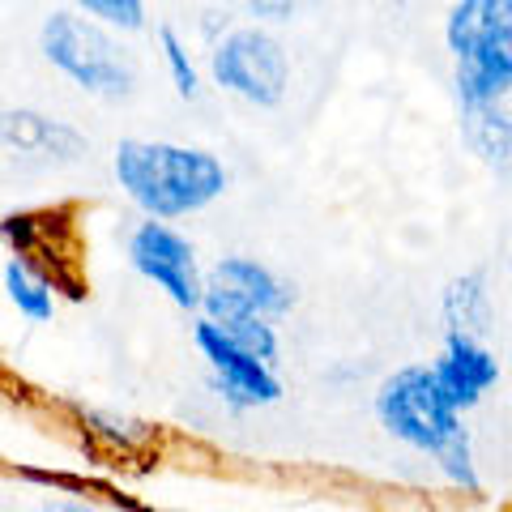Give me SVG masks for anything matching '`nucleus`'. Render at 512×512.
I'll return each instance as SVG.
<instances>
[{
  "label": "nucleus",
  "instance_id": "f257e3e1",
  "mask_svg": "<svg viewBox=\"0 0 512 512\" xmlns=\"http://www.w3.org/2000/svg\"><path fill=\"white\" fill-rule=\"evenodd\" d=\"M444 43L457 64L461 133L478 158L504 167L512 150V0H457Z\"/></svg>",
  "mask_w": 512,
  "mask_h": 512
},
{
  "label": "nucleus",
  "instance_id": "f03ea898",
  "mask_svg": "<svg viewBox=\"0 0 512 512\" xmlns=\"http://www.w3.org/2000/svg\"><path fill=\"white\" fill-rule=\"evenodd\" d=\"M116 180L150 218L167 222L214 205L227 192V167L210 150L128 137L116 146Z\"/></svg>",
  "mask_w": 512,
  "mask_h": 512
},
{
  "label": "nucleus",
  "instance_id": "7ed1b4c3",
  "mask_svg": "<svg viewBox=\"0 0 512 512\" xmlns=\"http://www.w3.org/2000/svg\"><path fill=\"white\" fill-rule=\"evenodd\" d=\"M376 414L402 444L436 457L440 470L457 487L478 491L474 453L466 427H461V410L440 393L431 367H402L397 376L384 380L376 397Z\"/></svg>",
  "mask_w": 512,
  "mask_h": 512
},
{
  "label": "nucleus",
  "instance_id": "20e7f679",
  "mask_svg": "<svg viewBox=\"0 0 512 512\" xmlns=\"http://www.w3.org/2000/svg\"><path fill=\"white\" fill-rule=\"evenodd\" d=\"M39 47L52 69H60L73 86L99 99H124L137 86V64L111 35V26L86 18V13L60 9L43 22Z\"/></svg>",
  "mask_w": 512,
  "mask_h": 512
},
{
  "label": "nucleus",
  "instance_id": "39448f33",
  "mask_svg": "<svg viewBox=\"0 0 512 512\" xmlns=\"http://www.w3.org/2000/svg\"><path fill=\"white\" fill-rule=\"evenodd\" d=\"M210 73L222 90L252 107H278L286 99V86H291L286 47L261 26L231 30V35L214 47Z\"/></svg>",
  "mask_w": 512,
  "mask_h": 512
},
{
  "label": "nucleus",
  "instance_id": "423d86ee",
  "mask_svg": "<svg viewBox=\"0 0 512 512\" xmlns=\"http://www.w3.org/2000/svg\"><path fill=\"white\" fill-rule=\"evenodd\" d=\"M128 261L141 278H150L158 291H167L171 303L180 308H201V269H197V252L188 239L167 227L163 218L141 222L128 239Z\"/></svg>",
  "mask_w": 512,
  "mask_h": 512
},
{
  "label": "nucleus",
  "instance_id": "0eeeda50",
  "mask_svg": "<svg viewBox=\"0 0 512 512\" xmlns=\"http://www.w3.org/2000/svg\"><path fill=\"white\" fill-rule=\"evenodd\" d=\"M291 303H295L291 286L278 282L265 265L248 261V256H222L210 282L201 286V308H205V320H214V325L244 312L269 320V316H282Z\"/></svg>",
  "mask_w": 512,
  "mask_h": 512
},
{
  "label": "nucleus",
  "instance_id": "6e6552de",
  "mask_svg": "<svg viewBox=\"0 0 512 512\" xmlns=\"http://www.w3.org/2000/svg\"><path fill=\"white\" fill-rule=\"evenodd\" d=\"M197 346H201V355L210 359L214 376L222 384V397H227L235 410L269 406V402H278L282 397V384H278L274 372H269V363L256 359L252 350L235 346L218 325H210V320H201L197 325Z\"/></svg>",
  "mask_w": 512,
  "mask_h": 512
},
{
  "label": "nucleus",
  "instance_id": "1a4fd4ad",
  "mask_svg": "<svg viewBox=\"0 0 512 512\" xmlns=\"http://www.w3.org/2000/svg\"><path fill=\"white\" fill-rule=\"evenodd\" d=\"M431 376H436L440 393L453 402L457 410H470L483 402V393L500 380V363L487 346H478L470 333H448L444 355L431 363Z\"/></svg>",
  "mask_w": 512,
  "mask_h": 512
},
{
  "label": "nucleus",
  "instance_id": "9d476101",
  "mask_svg": "<svg viewBox=\"0 0 512 512\" xmlns=\"http://www.w3.org/2000/svg\"><path fill=\"white\" fill-rule=\"evenodd\" d=\"M0 141L18 154L52 158V163H77L86 154V137L73 124L43 116V111H30V107L0 111Z\"/></svg>",
  "mask_w": 512,
  "mask_h": 512
},
{
  "label": "nucleus",
  "instance_id": "9b49d317",
  "mask_svg": "<svg viewBox=\"0 0 512 512\" xmlns=\"http://www.w3.org/2000/svg\"><path fill=\"white\" fill-rule=\"evenodd\" d=\"M5 291H9V299L18 303V312L22 316H30V320H52V312H56V299H52V286H47L35 269L30 265H22L18 256L5 265Z\"/></svg>",
  "mask_w": 512,
  "mask_h": 512
},
{
  "label": "nucleus",
  "instance_id": "f8f14e48",
  "mask_svg": "<svg viewBox=\"0 0 512 512\" xmlns=\"http://www.w3.org/2000/svg\"><path fill=\"white\" fill-rule=\"evenodd\" d=\"M444 312H448V325H453V333H474L487 329L491 320V303H487V291H483V278H461L448 286V299H444Z\"/></svg>",
  "mask_w": 512,
  "mask_h": 512
},
{
  "label": "nucleus",
  "instance_id": "ddd939ff",
  "mask_svg": "<svg viewBox=\"0 0 512 512\" xmlns=\"http://www.w3.org/2000/svg\"><path fill=\"white\" fill-rule=\"evenodd\" d=\"M158 52L167 60V73H171V86L184 94V99H197L201 94V77H197V64H192L184 39L175 35L171 26H158Z\"/></svg>",
  "mask_w": 512,
  "mask_h": 512
},
{
  "label": "nucleus",
  "instance_id": "4468645a",
  "mask_svg": "<svg viewBox=\"0 0 512 512\" xmlns=\"http://www.w3.org/2000/svg\"><path fill=\"white\" fill-rule=\"evenodd\" d=\"M86 18L103 22L111 30H141L146 26V0H77Z\"/></svg>",
  "mask_w": 512,
  "mask_h": 512
},
{
  "label": "nucleus",
  "instance_id": "2eb2a0df",
  "mask_svg": "<svg viewBox=\"0 0 512 512\" xmlns=\"http://www.w3.org/2000/svg\"><path fill=\"white\" fill-rule=\"evenodd\" d=\"M248 9L256 13V18H269V22H282V18H291V9H295V0H248Z\"/></svg>",
  "mask_w": 512,
  "mask_h": 512
},
{
  "label": "nucleus",
  "instance_id": "dca6fc26",
  "mask_svg": "<svg viewBox=\"0 0 512 512\" xmlns=\"http://www.w3.org/2000/svg\"><path fill=\"white\" fill-rule=\"evenodd\" d=\"M43 512H90V508H82V504H47Z\"/></svg>",
  "mask_w": 512,
  "mask_h": 512
}]
</instances>
